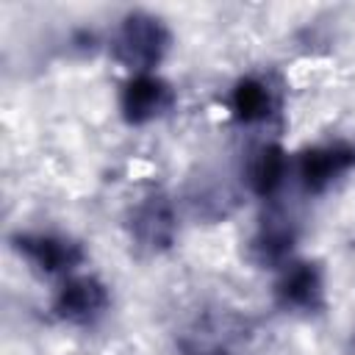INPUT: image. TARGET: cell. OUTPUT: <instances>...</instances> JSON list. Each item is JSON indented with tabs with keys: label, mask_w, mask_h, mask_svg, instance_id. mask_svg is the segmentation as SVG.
<instances>
[{
	"label": "cell",
	"mask_w": 355,
	"mask_h": 355,
	"mask_svg": "<svg viewBox=\"0 0 355 355\" xmlns=\"http://www.w3.org/2000/svg\"><path fill=\"white\" fill-rule=\"evenodd\" d=\"M169 47L172 31L166 28V22L141 8L128 11L111 33V55L133 75L153 72L166 58Z\"/></svg>",
	"instance_id": "cell-1"
},
{
	"label": "cell",
	"mask_w": 355,
	"mask_h": 355,
	"mask_svg": "<svg viewBox=\"0 0 355 355\" xmlns=\"http://www.w3.org/2000/svg\"><path fill=\"white\" fill-rule=\"evenodd\" d=\"M11 250L47 277H69L86 261L83 244L55 230H19L11 236Z\"/></svg>",
	"instance_id": "cell-2"
},
{
	"label": "cell",
	"mask_w": 355,
	"mask_h": 355,
	"mask_svg": "<svg viewBox=\"0 0 355 355\" xmlns=\"http://www.w3.org/2000/svg\"><path fill=\"white\" fill-rule=\"evenodd\" d=\"M128 236L136 252L141 255H161L178 239V211L175 202L164 191L144 194L128 211Z\"/></svg>",
	"instance_id": "cell-3"
},
{
	"label": "cell",
	"mask_w": 355,
	"mask_h": 355,
	"mask_svg": "<svg viewBox=\"0 0 355 355\" xmlns=\"http://www.w3.org/2000/svg\"><path fill=\"white\" fill-rule=\"evenodd\" d=\"M111 308V291L97 275H69L53 294L50 311L58 322L72 327H92Z\"/></svg>",
	"instance_id": "cell-4"
},
{
	"label": "cell",
	"mask_w": 355,
	"mask_h": 355,
	"mask_svg": "<svg viewBox=\"0 0 355 355\" xmlns=\"http://www.w3.org/2000/svg\"><path fill=\"white\" fill-rule=\"evenodd\" d=\"M275 305L294 316H316L327 305V288H324V272L316 261H288L283 269H277L275 280Z\"/></svg>",
	"instance_id": "cell-5"
},
{
	"label": "cell",
	"mask_w": 355,
	"mask_h": 355,
	"mask_svg": "<svg viewBox=\"0 0 355 355\" xmlns=\"http://www.w3.org/2000/svg\"><path fill=\"white\" fill-rule=\"evenodd\" d=\"M175 105V89L155 72L130 75L119 89V114L128 125H150L169 114Z\"/></svg>",
	"instance_id": "cell-6"
},
{
	"label": "cell",
	"mask_w": 355,
	"mask_h": 355,
	"mask_svg": "<svg viewBox=\"0 0 355 355\" xmlns=\"http://www.w3.org/2000/svg\"><path fill=\"white\" fill-rule=\"evenodd\" d=\"M355 166V147L347 141H324L297 155V180L308 194H322Z\"/></svg>",
	"instance_id": "cell-7"
},
{
	"label": "cell",
	"mask_w": 355,
	"mask_h": 355,
	"mask_svg": "<svg viewBox=\"0 0 355 355\" xmlns=\"http://www.w3.org/2000/svg\"><path fill=\"white\" fill-rule=\"evenodd\" d=\"M294 247L297 225L288 214L275 208L258 222L250 239V258L263 269H283L288 261H294Z\"/></svg>",
	"instance_id": "cell-8"
},
{
	"label": "cell",
	"mask_w": 355,
	"mask_h": 355,
	"mask_svg": "<svg viewBox=\"0 0 355 355\" xmlns=\"http://www.w3.org/2000/svg\"><path fill=\"white\" fill-rule=\"evenodd\" d=\"M227 108H230V116L236 122L258 125V122H266L275 114L277 97H275V89L266 78L244 75L233 83V89L227 94Z\"/></svg>",
	"instance_id": "cell-9"
},
{
	"label": "cell",
	"mask_w": 355,
	"mask_h": 355,
	"mask_svg": "<svg viewBox=\"0 0 355 355\" xmlns=\"http://www.w3.org/2000/svg\"><path fill=\"white\" fill-rule=\"evenodd\" d=\"M288 155L280 144H261L247 161V186L255 197L272 200L288 178Z\"/></svg>",
	"instance_id": "cell-10"
},
{
	"label": "cell",
	"mask_w": 355,
	"mask_h": 355,
	"mask_svg": "<svg viewBox=\"0 0 355 355\" xmlns=\"http://www.w3.org/2000/svg\"><path fill=\"white\" fill-rule=\"evenodd\" d=\"M178 355H244L236 344H230L227 338H211L208 333H189L186 338H180Z\"/></svg>",
	"instance_id": "cell-11"
},
{
	"label": "cell",
	"mask_w": 355,
	"mask_h": 355,
	"mask_svg": "<svg viewBox=\"0 0 355 355\" xmlns=\"http://www.w3.org/2000/svg\"><path fill=\"white\" fill-rule=\"evenodd\" d=\"M349 355H355V330H352V338H349Z\"/></svg>",
	"instance_id": "cell-12"
}]
</instances>
